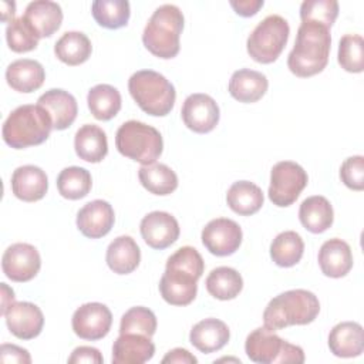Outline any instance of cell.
Masks as SVG:
<instances>
[{
  "instance_id": "obj_11",
  "label": "cell",
  "mask_w": 364,
  "mask_h": 364,
  "mask_svg": "<svg viewBox=\"0 0 364 364\" xmlns=\"http://www.w3.org/2000/svg\"><path fill=\"white\" fill-rule=\"evenodd\" d=\"M40 267V253L30 243H13L4 250L1 257L3 273L13 282L24 283L34 279Z\"/></svg>"
},
{
  "instance_id": "obj_4",
  "label": "cell",
  "mask_w": 364,
  "mask_h": 364,
  "mask_svg": "<svg viewBox=\"0 0 364 364\" xmlns=\"http://www.w3.org/2000/svg\"><path fill=\"white\" fill-rule=\"evenodd\" d=\"M51 129L53 119L43 107L24 104L13 109L6 118L1 135L9 146L24 149L47 141Z\"/></svg>"
},
{
  "instance_id": "obj_39",
  "label": "cell",
  "mask_w": 364,
  "mask_h": 364,
  "mask_svg": "<svg viewBox=\"0 0 364 364\" xmlns=\"http://www.w3.org/2000/svg\"><path fill=\"white\" fill-rule=\"evenodd\" d=\"M156 331V317L148 307L136 306L127 310L119 323V334H142L152 337Z\"/></svg>"
},
{
  "instance_id": "obj_8",
  "label": "cell",
  "mask_w": 364,
  "mask_h": 364,
  "mask_svg": "<svg viewBox=\"0 0 364 364\" xmlns=\"http://www.w3.org/2000/svg\"><path fill=\"white\" fill-rule=\"evenodd\" d=\"M245 351L253 363L259 364L304 363V351L301 347L290 344L264 326L255 328L246 337Z\"/></svg>"
},
{
  "instance_id": "obj_30",
  "label": "cell",
  "mask_w": 364,
  "mask_h": 364,
  "mask_svg": "<svg viewBox=\"0 0 364 364\" xmlns=\"http://www.w3.org/2000/svg\"><path fill=\"white\" fill-rule=\"evenodd\" d=\"M226 202L235 213L250 216L263 206L264 196L256 183L250 181H237L228 189Z\"/></svg>"
},
{
  "instance_id": "obj_19",
  "label": "cell",
  "mask_w": 364,
  "mask_h": 364,
  "mask_svg": "<svg viewBox=\"0 0 364 364\" xmlns=\"http://www.w3.org/2000/svg\"><path fill=\"white\" fill-rule=\"evenodd\" d=\"M48 189L46 172L36 165H23L11 175V191L16 198L24 202H36L44 198Z\"/></svg>"
},
{
  "instance_id": "obj_7",
  "label": "cell",
  "mask_w": 364,
  "mask_h": 364,
  "mask_svg": "<svg viewBox=\"0 0 364 364\" xmlns=\"http://www.w3.org/2000/svg\"><path fill=\"white\" fill-rule=\"evenodd\" d=\"M115 146L121 155L142 165H149L161 156L164 141L156 128L131 119L118 128L115 134Z\"/></svg>"
},
{
  "instance_id": "obj_16",
  "label": "cell",
  "mask_w": 364,
  "mask_h": 364,
  "mask_svg": "<svg viewBox=\"0 0 364 364\" xmlns=\"http://www.w3.org/2000/svg\"><path fill=\"white\" fill-rule=\"evenodd\" d=\"M13 336L20 340L37 337L44 326V316L38 306L30 301H14L3 314Z\"/></svg>"
},
{
  "instance_id": "obj_38",
  "label": "cell",
  "mask_w": 364,
  "mask_h": 364,
  "mask_svg": "<svg viewBox=\"0 0 364 364\" xmlns=\"http://www.w3.org/2000/svg\"><path fill=\"white\" fill-rule=\"evenodd\" d=\"M6 40L11 51L27 53L37 47L38 34L24 16L11 20L6 27Z\"/></svg>"
},
{
  "instance_id": "obj_42",
  "label": "cell",
  "mask_w": 364,
  "mask_h": 364,
  "mask_svg": "<svg viewBox=\"0 0 364 364\" xmlns=\"http://www.w3.org/2000/svg\"><path fill=\"white\" fill-rule=\"evenodd\" d=\"M340 178L343 183L353 191L364 189V158L354 155L347 158L340 166Z\"/></svg>"
},
{
  "instance_id": "obj_47",
  "label": "cell",
  "mask_w": 364,
  "mask_h": 364,
  "mask_svg": "<svg viewBox=\"0 0 364 364\" xmlns=\"http://www.w3.org/2000/svg\"><path fill=\"white\" fill-rule=\"evenodd\" d=\"M11 303H14V291L6 283H1V316Z\"/></svg>"
},
{
  "instance_id": "obj_26",
  "label": "cell",
  "mask_w": 364,
  "mask_h": 364,
  "mask_svg": "<svg viewBox=\"0 0 364 364\" xmlns=\"http://www.w3.org/2000/svg\"><path fill=\"white\" fill-rule=\"evenodd\" d=\"M24 17L33 26L40 38L50 37L63 23V10L55 1L36 0L27 4Z\"/></svg>"
},
{
  "instance_id": "obj_2",
  "label": "cell",
  "mask_w": 364,
  "mask_h": 364,
  "mask_svg": "<svg viewBox=\"0 0 364 364\" xmlns=\"http://www.w3.org/2000/svg\"><path fill=\"white\" fill-rule=\"evenodd\" d=\"M330 47L331 36L328 27L303 21L297 30L294 47L287 57L289 70L301 78L321 73L328 63Z\"/></svg>"
},
{
  "instance_id": "obj_41",
  "label": "cell",
  "mask_w": 364,
  "mask_h": 364,
  "mask_svg": "<svg viewBox=\"0 0 364 364\" xmlns=\"http://www.w3.org/2000/svg\"><path fill=\"white\" fill-rule=\"evenodd\" d=\"M338 16V3L336 0H304L300 6V18L331 27Z\"/></svg>"
},
{
  "instance_id": "obj_25",
  "label": "cell",
  "mask_w": 364,
  "mask_h": 364,
  "mask_svg": "<svg viewBox=\"0 0 364 364\" xmlns=\"http://www.w3.org/2000/svg\"><path fill=\"white\" fill-rule=\"evenodd\" d=\"M44 80V67L31 58L16 60L6 68L7 84L18 92H33L43 85Z\"/></svg>"
},
{
  "instance_id": "obj_15",
  "label": "cell",
  "mask_w": 364,
  "mask_h": 364,
  "mask_svg": "<svg viewBox=\"0 0 364 364\" xmlns=\"http://www.w3.org/2000/svg\"><path fill=\"white\" fill-rule=\"evenodd\" d=\"M141 236L152 249H166L179 237V223L168 212L154 210L145 215L139 225Z\"/></svg>"
},
{
  "instance_id": "obj_33",
  "label": "cell",
  "mask_w": 364,
  "mask_h": 364,
  "mask_svg": "<svg viewBox=\"0 0 364 364\" xmlns=\"http://www.w3.org/2000/svg\"><path fill=\"white\" fill-rule=\"evenodd\" d=\"M87 104L94 115L100 121H108L114 118L121 109V94L109 84L94 85L87 95Z\"/></svg>"
},
{
  "instance_id": "obj_43",
  "label": "cell",
  "mask_w": 364,
  "mask_h": 364,
  "mask_svg": "<svg viewBox=\"0 0 364 364\" xmlns=\"http://www.w3.org/2000/svg\"><path fill=\"white\" fill-rule=\"evenodd\" d=\"M0 361L1 363L30 364L31 357H30V353L23 347H18L16 344H1L0 346Z\"/></svg>"
},
{
  "instance_id": "obj_3",
  "label": "cell",
  "mask_w": 364,
  "mask_h": 364,
  "mask_svg": "<svg viewBox=\"0 0 364 364\" xmlns=\"http://www.w3.org/2000/svg\"><path fill=\"white\" fill-rule=\"evenodd\" d=\"M320 311L317 296L304 289L287 290L273 297L264 311V327L276 331L289 326H304L316 320Z\"/></svg>"
},
{
  "instance_id": "obj_37",
  "label": "cell",
  "mask_w": 364,
  "mask_h": 364,
  "mask_svg": "<svg viewBox=\"0 0 364 364\" xmlns=\"http://www.w3.org/2000/svg\"><path fill=\"white\" fill-rule=\"evenodd\" d=\"M94 20L105 28L117 30L127 26L131 14L127 0H95L91 6Z\"/></svg>"
},
{
  "instance_id": "obj_10",
  "label": "cell",
  "mask_w": 364,
  "mask_h": 364,
  "mask_svg": "<svg viewBox=\"0 0 364 364\" xmlns=\"http://www.w3.org/2000/svg\"><path fill=\"white\" fill-rule=\"evenodd\" d=\"M306 171L293 161H280L270 171L269 199L273 205L286 208L296 202L301 191L307 186Z\"/></svg>"
},
{
  "instance_id": "obj_35",
  "label": "cell",
  "mask_w": 364,
  "mask_h": 364,
  "mask_svg": "<svg viewBox=\"0 0 364 364\" xmlns=\"http://www.w3.org/2000/svg\"><path fill=\"white\" fill-rule=\"evenodd\" d=\"M304 252V242L294 230L279 233L270 245V257L280 267H291L300 262Z\"/></svg>"
},
{
  "instance_id": "obj_46",
  "label": "cell",
  "mask_w": 364,
  "mask_h": 364,
  "mask_svg": "<svg viewBox=\"0 0 364 364\" xmlns=\"http://www.w3.org/2000/svg\"><path fill=\"white\" fill-rule=\"evenodd\" d=\"M162 363H176V364H196L198 358L191 354L185 348H173L166 353V355L162 358Z\"/></svg>"
},
{
  "instance_id": "obj_6",
  "label": "cell",
  "mask_w": 364,
  "mask_h": 364,
  "mask_svg": "<svg viewBox=\"0 0 364 364\" xmlns=\"http://www.w3.org/2000/svg\"><path fill=\"white\" fill-rule=\"evenodd\" d=\"M128 90L136 105L152 117H165L175 105V87L154 70L134 73L128 80Z\"/></svg>"
},
{
  "instance_id": "obj_28",
  "label": "cell",
  "mask_w": 364,
  "mask_h": 364,
  "mask_svg": "<svg viewBox=\"0 0 364 364\" xmlns=\"http://www.w3.org/2000/svg\"><path fill=\"white\" fill-rule=\"evenodd\" d=\"M74 148L80 159L98 164L108 154L107 135L98 125L85 124L75 132Z\"/></svg>"
},
{
  "instance_id": "obj_34",
  "label": "cell",
  "mask_w": 364,
  "mask_h": 364,
  "mask_svg": "<svg viewBox=\"0 0 364 364\" xmlns=\"http://www.w3.org/2000/svg\"><path fill=\"white\" fill-rule=\"evenodd\" d=\"M141 185L151 193L165 196L178 188L176 173L165 164L142 165L138 171Z\"/></svg>"
},
{
  "instance_id": "obj_12",
  "label": "cell",
  "mask_w": 364,
  "mask_h": 364,
  "mask_svg": "<svg viewBox=\"0 0 364 364\" xmlns=\"http://www.w3.org/2000/svg\"><path fill=\"white\" fill-rule=\"evenodd\" d=\"M112 324L111 310L98 301L85 303L80 306L71 318L74 333L84 340H100L105 337Z\"/></svg>"
},
{
  "instance_id": "obj_1",
  "label": "cell",
  "mask_w": 364,
  "mask_h": 364,
  "mask_svg": "<svg viewBox=\"0 0 364 364\" xmlns=\"http://www.w3.org/2000/svg\"><path fill=\"white\" fill-rule=\"evenodd\" d=\"M205 269L200 253L192 246H182L166 260L159 280L162 299L172 306H188L198 293V280Z\"/></svg>"
},
{
  "instance_id": "obj_24",
  "label": "cell",
  "mask_w": 364,
  "mask_h": 364,
  "mask_svg": "<svg viewBox=\"0 0 364 364\" xmlns=\"http://www.w3.org/2000/svg\"><path fill=\"white\" fill-rule=\"evenodd\" d=\"M267 77L250 68H240L235 71L229 80V94L239 102L250 104L259 101L267 91Z\"/></svg>"
},
{
  "instance_id": "obj_23",
  "label": "cell",
  "mask_w": 364,
  "mask_h": 364,
  "mask_svg": "<svg viewBox=\"0 0 364 364\" xmlns=\"http://www.w3.org/2000/svg\"><path fill=\"white\" fill-rule=\"evenodd\" d=\"M229 338L230 331L226 323L213 317L198 321L189 333L191 344L205 354L219 351L228 344Z\"/></svg>"
},
{
  "instance_id": "obj_32",
  "label": "cell",
  "mask_w": 364,
  "mask_h": 364,
  "mask_svg": "<svg viewBox=\"0 0 364 364\" xmlns=\"http://www.w3.org/2000/svg\"><path fill=\"white\" fill-rule=\"evenodd\" d=\"M206 290L218 300H232L239 296L243 289V279L240 273L228 266H219L213 269L206 280Z\"/></svg>"
},
{
  "instance_id": "obj_44",
  "label": "cell",
  "mask_w": 364,
  "mask_h": 364,
  "mask_svg": "<svg viewBox=\"0 0 364 364\" xmlns=\"http://www.w3.org/2000/svg\"><path fill=\"white\" fill-rule=\"evenodd\" d=\"M102 361H104V358H102L100 350L95 347H90V346L77 347L68 357L70 364H81V363L101 364Z\"/></svg>"
},
{
  "instance_id": "obj_20",
  "label": "cell",
  "mask_w": 364,
  "mask_h": 364,
  "mask_svg": "<svg viewBox=\"0 0 364 364\" xmlns=\"http://www.w3.org/2000/svg\"><path fill=\"white\" fill-rule=\"evenodd\" d=\"M155 354V344L151 337L142 334H119L112 346L114 364H142Z\"/></svg>"
},
{
  "instance_id": "obj_29",
  "label": "cell",
  "mask_w": 364,
  "mask_h": 364,
  "mask_svg": "<svg viewBox=\"0 0 364 364\" xmlns=\"http://www.w3.org/2000/svg\"><path fill=\"white\" fill-rule=\"evenodd\" d=\"M300 223L311 233H323L331 228L334 220L333 206L327 198L314 195L306 198L299 209Z\"/></svg>"
},
{
  "instance_id": "obj_31",
  "label": "cell",
  "mask_w": 364,
  "mask_h": 364,
  "mask_svg": "<svg viewBox=\"0 0 364 364\" xmlns=\"http://www.w3.org/2000/svg\"><path fill=\"white\" fill-rule=\"evenodd\" d=\"M92 51L90 38L81 31L64 33L54 46L55 57L67 65H80L85 63Z\"/></svg>"
},
{
  "instance_id": "obj_21",
  "label": "cell",
  "mask_w": 364,
  "mask_h": 364,
  "mask_svg": "<svg viewBox=\"0 0 364 364\" xmlns=\"http://www.w3.org/2000/svg\"><path fill=\"white\" fill-rule=\"evenodd\" d=\"M328 348L336 357H358L364 351V331L357 321L336 324L328 334Z\"/></svg>"
},
{
  "instance_id": "obj_13",
  "label": "cell",
  "mask_w": 364,
  "mask_h": 364,
  "mask_svg": "<svg viewBox=\"0 0 364 364\" xmlns=\"http://www.w3.org/2000/svg\"><path fill=\"white\" fill-rule=\"evenodd\" d=\"M240 226L228 218H216L202 229V243L215 256H230L242 243Z\"/></svg>"
},
{
  "instance_id": "obj_36",
  "label": "cell",
  "mask_w": 364,
  "mask_h": 364,
  "mask_svg": "<svg viewBox=\"0 0 364 364\" xmlns=\"http://www.w3.org/2000/svg\"><path fill=\"white\" fill-rule=\"evenodd\" d=\"M91 173L81 166L64 168L57 176V188L63 198L70 200L82 199L91 191Z\"/></svg>"
},
{
  "instance_id": "obj_48",
  "label": "cell",
  "mask_w": 364,
  "mask_h": 364,
  "mask_svg": "<svg viewBox=\"0 0 364 364\" xmlns=\"http://www.w3.org/2000/svg\"><path fill=\"white\" fill-rule=\"evenodd\" d=\"M1 20L3 21H11L14 20V13H16V3L14 1H1Z\"/></svg>"
},
{
  "instance_id": "obj_45",
  "label": "cell",
  "mask_w": 364,
  "mask_h": 364,
  "mask_svg": "<svg viewBox=\"0 0 364 364\" xmlns=\"http://www.w3.org/2000/svg\"><path fill=\"white\" fill-rule=\"evenodd\" d=\"M264 1L263 0H239L230 1L232 9L242 17H250L255 16L260 7H263Z\"/></svg>"
},
{
  "instance_id": "obj_5",
  "label": "cell",
  "mask_w": 364,
  "mask_h": 364,
  "mask_svg": "<svg viewBox=\"0 0 364 364\" xmlns=\"http://www.w3.org/2000/svg\"><path fill=\"white\" fill-rule=\"evenodd\" d=\"M183 14L175 4L159 6L149 17L144 33L142 43L155 57L173 58L181 48V33L183 30Z\"/></svg>"
},
{
  "instance_id": "obj_27",
  "label": "cell",
  "mask_w": 364,
  "mask_h": 364,
  "mask_svg": "<svg viewBox=\"0 0 364 364\" xmlns=\"http://www.w3.org/2000/svg\"><path fill=\"white\" fill-rule=\"evenodd\" d=\"M105 260L117 274L132 273L141 262V250L131 236H118L107 247Z\"/></svg>"
},
{
  "instance_id": "obj_22",
  "label": "cell",
  "mask_w": 364,
  "mask_h": 364,
  "mask_svg": "<svg viewBox=\"0 0 364 364\" xmlns=\"http://www.w3.org/2000/svg\"><path fill=\"white\" fill-rule=\"evenodd\" d=\"M318 266L327 277H344L353 267V253L348 243L338 237L326 240L318 250Z\"/></svg>"
},
{
  "instance_id": "obj_14",
  "label": "cell",
  "mask_w": 364,
  "mask_h": 364,
  "mask_svg": "<svg viewBox=\"0 0 364 364\" xmlns=\"http://www.w3.org/2000/svg\"><path fill=\"white\" fill-rule=\"evenodd\" d=\"M181 114L183 124L196 134H208L215 129L220 117L216 101L210 95L202 92L188 95L183 101Z\"/></svg>"
},
{
  "instance_id": "obj_17",
  "label": "cell",
  "mask_w": 364,
  "mask_h": 364,
  "mask_svg": "<svg viewBox=\"0 0 364 364\" xmlns=\"http://www.w3.org/2000/svg\"><path fill=\"white\" fill-rule=\"evenodd\" d=\"M115 222L112 206L102 199L85 203L77 213L78 230L90 239H100L109 233Z\"/></svg>"
},
{
  "instance_id": "obj_18",
  "label": "cell",
  "mask_w": 364,
  "mask_h": 364,
  "mask_svg": "<svg viewBox=\"0 0 364 364\" xmlns=\"http://www.w3.org/2000/svg\"><path fill=\"white\" fill-rule=\"evenodd\" d=\"M37 104L50 114L53 128L57 131L67 129L77 118V100L65 90L51 88L38 97Z\"/></svg>"
},
{
  "instance_id": "obj_40",
  "label": "cell",
  "mask_w": 364,
  "mask_h": 364,
  "mask_svg": "<svg viewBox=\"0 0 364 364\" xmlns=\"http://www.w3.org/2000/svg\"><path fill=\"white\" fill-rule=\"evenodd\" d=\"M338 64L348 73L364 70V40L360 34H346L338 43Z\"/></svg>"
},
{
  "instance_id": "obj_9",
  "label": "cell",
  "mask_w": 364,
  "mask_h": 364,
  "mask_svg": "<svg viewBox=\"0 0 364 364\" xmlns=\"http://www.w3.org/2000/svg\"><path fill=\"white\" fill-rule=\"evenodd\" d=\"M290 27L279 14L264 17L249 34L246 48L249 55L260 63L270 64L279 58L289 40Z\"/></svg>"
}]
</instances>
